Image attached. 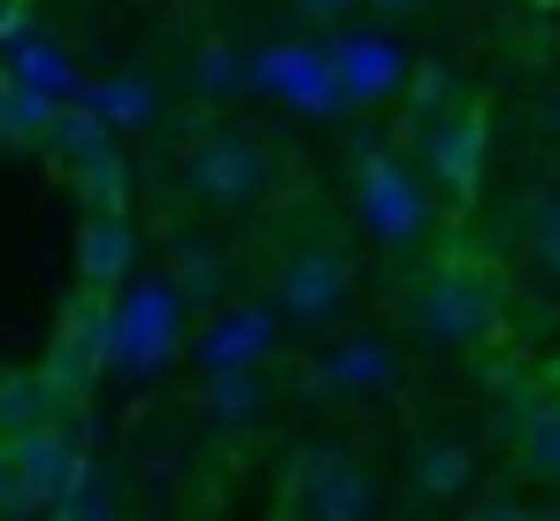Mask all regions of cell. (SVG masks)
<instances>
[{
  "label": "cell",
  "mask_w": 560,
  "mask_h": 521,
  "mask_svg": "<svg viewBox=\"0 0 560 521\" xmlns=\"http://www.w3.org/2000/svg\"><path fill=\"white\" fill-rule=\"evenodd\" d=\"M407 322H415L422 345H445V353L491 345V338H499V284H491L476 261H438V269L415 284Z\"/></svg>",
  "instance_id": "obj_1"
},
{
  "label": "cell",
  "mask_w": 560,
  "mask_h": 521,
  "mask_svg": "<svg viewBox=\"0 0 560 521\" xmlns=\"http://www.w3.org/2000/svg\"><path fill=\"white\" fill-rule=\"evenodd\" d=\"M185 353V299L162 276H131L108 299V368L124 376H154Z\"/></svg>",
  "instance_id": "obj_2"
},
{
  "label": "cell",
  "mask_w": 560,
  "mask_h": 521,
  "mask_svg": "<svg viewBox=\"0 0 560 521\" xmlns=\"http://www.w3.org/2000/svg\"><path fill=\"white\" fill-rule=\"evenodd\" d=\"M353 208H361V230H369L376 246H415V238L430 230V192H422V177H415L399 154H384L376 139H361V154H353Z\"/></svg>",
  "instance_id": "obj_3"
},
{
  "label": "cell",
  "mask_w": 560,
  "mask_h": 521,
  "mask_svg": "<svg viewBox=\"0 0 560 521\" xmlns=\"http://www.w3.org/2000/svg\"><path fill=\"white\" fill-rule=\"evenodd\" d=\"M185 185H192V200H208V208H254V200L277 185V154H269V139H254V131H208V139H192V154H185Z\"/></svg>",
  "instance_id": "obj_4"
},
{
  "label": "cell",
  "mask_w": 560,
  "mask_h": 521,
  "mask_svg": "<svg viewBox=\"0 0 560 521\" xmlns=\"http://www.w3.org/2000/svg\"><path fill=\"white\" fill-rule=\"evenodd\" d=\"M346 299H353V261L338 253V246H292L284 261H277V322H292V330H330L338 315H346Z\"/></svg>",
  "instance_id": "obj_5"
},
{
  "label": "cell",
  "mask_w": 560,
  "mask_h": 521,
  "mask_svg": "<svg viewBox=\"0 0 560 521\" xmlns=\"http://www.w3.org/2000/svg\"><path fill=\"white\" fill-rule=\"evenodd\" d=\"M376 483L346 445H300L292 460V513L300 521H369Z\"/></svg>",
  "instance_id": "obj_6"
},
{
  "label": "cell",
  "mask_w": 560,
  "mask_h": 521,
  "mask_svg": "<svg viewBox=\"0 0 560 521\" xmlns=\"http://www.w3.org/2000/svg\"><path fill=\"white\" fill-rule=\"evenodd\" d=\"M78 467H85V452L70 445L62 422H39L24 437H9V506H0V513H55L70 498Z\"/></svg>",
  "instance_id": "obj_7"
},
{
  "label": "cell",
  "mask_w": 560,
  "mask_h": 521,
  "mask_svg": "<svg viewBox=\"0 0 560 521\" xmlns=\"http://www.w3.org/2000/svg\"><path fill=\"white\" fill-rule=\"evenodd\" d=\"M277 307H261V299H223L185 345H192V360H200V376H246V368H261L269 353H277Z\"/></svg>",
  "instance_id": "obj_8"
},
{
  "label": "cell",
  "mask_w": 560,
  "mask_h": 521,
  "mask_svg": "<svg viewBox=\"0 0 560 521\" xmlns=\"http://www.w3.org/2000/svg\"><path fill=\"white\" fill-rule=\"evenodd\" d=\"M246 85L284 100L292 116H338V78H330V55L323 47H261L246 55Z\"/></svg>",
  "instance_id": "obj_9"
},
{
  "label": "cell",
  "mask_w": 560,
  "mask_h": 521,
  "mask_svg": "<svg viewBox=\"0 0 560 521\" xmlns=\"http://www.w3.org/2000/svg\"><path fill=\"white\" fill-rule=\"evenodd\" d=\"M323 55H330V78H338V100L346 108H376V100H399L407 93V55L384 32H330Z\"/></svg>",
  "instance_id": "obj_10"
},
{
  "label": "cell",
  "mask_w": 560,
  "mask_h": 521,
  "mask_svg": "<svg viewBox=\"0 0 560 521\" xmlns=\"http://www.w3.org/2000/svg\"><path fill=\"white\" fill-rule=\"evenodd\" d=\"M307 383L323 399H369V391H392L399 383V353L376 330H346L338 345H323V360L307 368Z\"/></svg>",
  "instance_id": "obj_11"
},
{
  "label": "cell",
  "mask_w": 560,
  "mask_h": 521,
  "mask_svg": "<svg viewBox=\"0 0 560 521\" xmlns=\"http://www.w3.org/2000/svg\"><path fill=\"white\" fill-rule=\"evenodd\" d=\"M422 139V169H430V185L445 192V200H476L483 192V116L468 108V116H445V123H430V131H415Z\"/></svg>",
  "instance_id": "obj_12"
},
{
  "label": "cell",
  "mask_w": 560,
  "mask_h": 521,
  "mask_svg": "<svg viewBox=\"0 0 560 521\" xmlns=\"http://www.w3.org/2000/svg\"><path fill=\"white\" fill-rule=\"evenodd\" d=\"M131 269H139L131 215H85V230H78V284H85V299H116L131 284Z\"/></svg>",
  "instance_id": "obj_13"
},
{
  "label": "cell",
  "mask_w": 560,
  "mask_h": 521,
  "mask_svg": "<svg viewBox=\"0 0 560 521\" xmlns=\"http://www.w3.org/2000/svg\"><path fill=\"white\" fill-rule=\"evenodd\" d=\"M0 78L24 85V93H32V100H47V108H78V100H85L78 62H70L55 39H39V32H24L16 47H0Z\"/></svg>",
  "instance_id": "obj_14"
},
{
  "label": "cell",
  "mask_w": 560,
  "mask_h": 521,
  "mask_svg": "<svg viewBox=\"0 0 560 521\" xmlns=\"http://www.w3.org/2000/svg\"><path fill=\"white\" fill-rule=\"evenodd\" d=\"M407 483H415L422 506H453V498L476 490V452H468L460 437H422V445L407 452Z\"/></svg>",
  "instance_id": "obj_15"
},
{
  "label": "cell",
  "mask_w": 560,
  "mask_h": 521,
  "mask_svg": "<svg viewBox=\"0 0 560 521\" xmlns=\"http://www.w3.org/2000/svg\"><path fill=\"white\" fill-rule=\"evenodd\" d=\"M78 108H93L108 131H139V123L162 116V93H154V78H139V70H116V78H85V100H78Z\"/></svg>",
  "instance_id": "obj_16"
},
{
  "label": "cell",
  "mask_w": 560,
  "mask_h": 521,
  "mask_svg": "<svg viewBox=\"0 0 560 521\" xmlns=\"http://www.w3.org/2000/svg\"><path fill=\"white\" fill-rule=\"evenodd\" d=\"M177 299H223V284H231V253L223 246H208V238H177L170 246V276H162Z\"/></svg>",
  "instance_id": "obj_17"
},
{
  "label": "cell",
  "mask_w": 560,
  "mask_h": 521,
  "mask_svg": "<svg viewBox=\"0 0 560 521\" xmlns=\"http://www.w3.org/2000/svg\"><path fill=\"white\" fill-rule=\"evenodd\" d=\"M200 414H208L215 429H254V422L269 414L261 368H246V376H200Z\"/></svg>",
  "instance_id": "obj_18"
},
{
  "label": "cell",
  "mask_w": 560,
  "mask_h": 521,
  "mask_svg": "<svg viewBox=\"0 0 560 521\" xmlns=\"http://www.w3.org/2000/svg\"><path fill=\"white\" fill-rule=\"evenodd\" d=\"M399 100H407V123L430 131V123H445V116H468V78L445 70V62H438V70H407V93H399Z\"/></svg>",
  "instance_id": "obj_19"
},
{
  "label": "cell",
  "mask_w": 560,
  "mask_h": 521,
  "mask_svg": "<svg viewBox=\"0 0 560 521\" xmlns=\"http://www.w3.org/2000/svg\"><path fill=\"white\" fill-rule=\"evenodd\" d=\"M522 261L545 292H560V192H529L522 208Z\"/></svg>",
  "instance_id": "obj_20"
},
{
  "label": "cell",
  "mask_w": 560,
  "mask_h": 521,
  "mask_svg": "<svg viewBox=\"0 0 560 521\" xmlns=\"http://www.w3.org/2000/svg\"><path fill=\"white\" fill-rule=\"evenodd\" d=\"M47 146H55L70 169H85L93 154H108V146H116V131H108L93 108H55V123H47Z\"/></svg>",
  "instance_id": "obj_21"
},
{
  "label": "cell",
  "mask_w": 560,
  "mask_h": 521,
  "mask_svg": "<svg viewBox=\"0 0 560 521\" xmlns=\"http://www.w3.org/2000/svg\"><path fill=\"white\" fill-rule=\"evenodd\" d=\"M70 177H78V200H85L93 215H124V200H131V162H124V146L93 154V162L70 169Z\"/></svg>",
  "instance_id": "obj_22"
},
{
  "label": "cell",
  "mask_w": 560,
  "mask_h": 521,
  "mask_svg": "<svg viewBox=\"0 0 560 521\" xmlns=\"http://www.w3.org/2000/svg\"><path fill=\"white\" fill-rule=\"evenodd\" d=\"M39 422H55L47 383H39V376H0V445L24 437V429H39Z\"/></svg>",
  "instance_id": "obj_23"
},
{
  "label": "cell",
  "mask_w": 560,
  "mask_h": 521,
  "mask_svg": "<svg viewBox=\"0 0 560 521\" xmlns=\"http://www.w3.org/2000/svg\"><path fill=\"white\" fill-rule=\"evenodd\" d=\"M47 123H55L47 100H32L24 85L0 78V146H32V139H47Z\"/></svg>",
  "instance_id": "obj_24"
},
{
  "label": "cell",
  "mask_w": 560,
  "mask_h": 521,
  "mask_svg": "<svg viewBox=\"0 0 560 521\" xmlns=\"http://www.w3.org/2000/svg\"><path fill=\"white\" fill-rule=\"evenodd\" d=\"M514 460H522V475H529V483H560V406H552V414H537V422L514 437Z\"/></svg>",
  "instance_id": "obj_25"
},
{
  "label": "cell",
  "mask_w": 560,
  "mask_h": 521,
  "mask_svg": "<svg viewBox=\"0 0 560 521\" xmlns=\"http://www.w3.org/2000/svg\"><path fill=\"white\" fill-rule=\"evenodd\" d=\"M552 406H560L552 391H537V383L514 376V383H499V399H491V429H499V437H522V429H529L537 414H552Z\"/></svg>",
  "instance_id": "obj_26"
},
{
  "label": "cell",
  "mask_w": 560,
  "mask_h": 521,
  "mask_svg": "<svg viewBox=\"0 0 560 521\" xmlns=\"http://www.w3.org/2000/svg\"><path fill=\"white\" fill-rule=\"evenodd\" d=\"M192 93H246V55L238 47H200L192 55Z\"/></svg>",
  "instance_id": "obj_27"
},
{
  "label": "cell",
  "mask_w": 560,
  "mask_h": 521,
  "mask_svg": "<svg viewBox=\"0 0 560 521\" xmlns=\"http://www.w3.org/2000/svg\"><path fill=\"white\" fill-rule=\"evenodd\" d=\"M468 521H537L522 498H506V490H483L476 506H468Z\"/></svg>",
  "instance_id": "obj_28"
},
{
  "label": "cell",
  "mask_w": 560,
  "mask_h": 521,
  "mask_svg": "<svg viewBox=\"0 0 560 521\" xmlns=\"http://www.w3.org/2000/svg\"><path fill=\"white\" fill-rule=\"evenodd\" d=\"M292 9H300L307 24H346V16L361 9V0H292Z\"/></svg>",
  "instance_id": "obj_29"
},
{
  "label": "cell",
  "mask_w": 560,
  "mask_h": 521,
  "mask_svg": "<svg viewBox=\"0 0 560 521\" xmlns=\"http://www.w3.org/2000/svg\"><path fill=\"white\" fill-rule=\"evenodd\" d=\"M361 9H376V16H415L422 0H361Z\"/></svg>",
  "instance_id": "obj_30"
},
{
  "label": "cell",
  "mask_w": 560,
  "mask_h": 521,
  "mask_svg": "<svg viewBox=\"0 0 560 521\" xmlns=\"http://www.w3.org/2000/svg\"><path fill=\"white\" fill-rule=\"evenodd\" d=\"M0 506H9V445H0Z\"/></svg>",
  "instance_id": "obj_31"
},
{
  "label": "cell",
  "mask_w": 560,
  "mask_h": 521,
  "mask_svg": "<svg viewBox=\"0 0 560 521\" xmlns=\"http://www.w3.org/2000/svg\"><path fill=\"white\" fill-rule=\"evenodd\" d=\"M552 521H560V513H552Z\"/></svg>",
  "instance_id": "obj_32"
}]
</instances>
